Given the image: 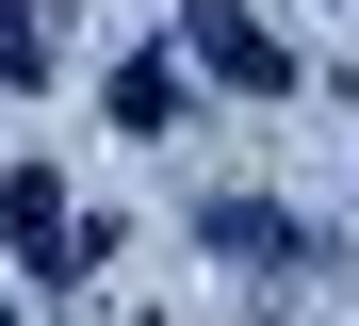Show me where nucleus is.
Here are the masks:
<instances>
[{"label":"nucleus","mask_w":359,"mask_h":326,"mask_svg":"<svg viewBox=\"0 0 359 326\" xmlns=\"http://www.w3.org/2000/svg\"><path fill=\"white\" fill-rule=\"evenodd\" d=\"M196 229H212V245H245V261H327V245L294 229V212H262V196H212Z\"/></svg>","instance_id":"nucleus-3"},{"label":"nucleus","mask_w":359,"mask_h":326,"mask_svg":"<svg viewBox=\"0 0 359 326\" xmlns=\"http://www.w3.org/2000/svg\"><path fill=\"white\" fill-rule=\"evenodd\" d=\"M0 229H17V261H33V278H82V261H98V229H66V179H0Z\"/></svg>","instance_id":"nucleus-2"},{"label":"nucleus","mask_w":359,"mask_h":326,"mask_svg":"<svg viewBox=\"0 0 359 326\" xmlns=\"http://www.w3.org/2000/svg\"><path fill=\"white\" fill-rule=\"evenodd\" d=\"M0 82H49V17L33 0H0Z\"/></svg>","instance_id":"nucleus-4"},{"label":"nucleus","mask_w":359,"mask_h":326,"mask_svg":"<svg viewBox=\"0 0 359 326\" xmlns=\"http://www.w3.org/2000/svg\"><path fill=\"white\" fill-rule=\"evenodd\" d=\"M180 49H196L212 82H245V98H278V82H294V49H278L262 17H229V0H180Z\"/></svg>","instance_id":"nucleus-1"}]
</instances>
